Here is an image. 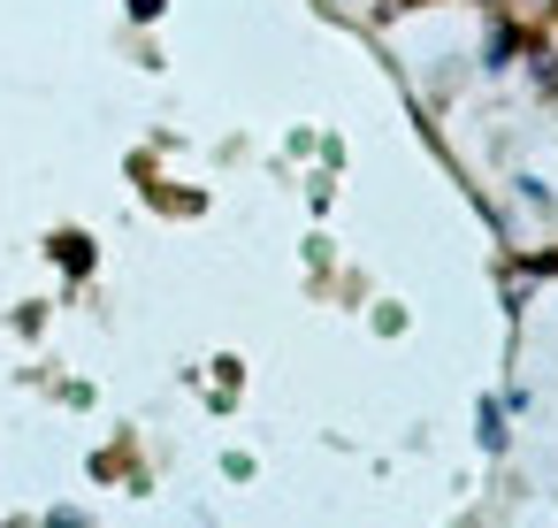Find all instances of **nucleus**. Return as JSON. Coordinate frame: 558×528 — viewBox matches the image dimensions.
<instances>
[]
</instances>
